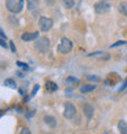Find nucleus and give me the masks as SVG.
<instances>
[{
  "label": "nucleus",
  "mask_w": 127,
  "mask_h": 134,
  "mask_svg": "<svg viewBox=\"0 0 127 134\" xmlns=\"http://www.w3.org/2000/svg\"><path fill=\"white\" fill-rule=\"evenodd\" d=\"M49 46H50V42H49V39L46 38V37H42V38H39L38 40L34 43L35 50H37L38 53H40V54L46 53L48 49H49Z\"/></svg>",
  "instance_id": "1"
},
{
  "label": "nucleus",
  "mask_w": 127,
  "mask_h": 134,
  "mask_svg": "<svg viewBox=\"0 0 127 134\" xmlns=\"http://www.w3.org/2000/svg\"><path fill=\"white\" fill-rule=\"evenodd\" d=\"M6 7L12 14H18L23 9V1L22 0H7Z\"/></svg>",
  "instance_id": "2"
},
{
  "label": "nucleus",
  "mask_w": 127,
  "mask_h": 134,
  "mask_svg": "<svg viewBox=\"0 0 127 134\" xmlns=\"http://www.w3.org/2000/svg\"><path fill=\"white\" fill-rule=\"evenodd\" d=\"M72 50V42L67 38H62L57 45V51L60 54H68Z\"/></svg>",
  "instance_id": "3"
},
{
  "label": "nucleus",
  "mask_w": 127,
  "mask_h": 134,
  "mask_svg": "<svg viewBox=\"0 0 127 134\" xmlns=\"http://www.w3.org/2000/svg\"><path fill=\"white\" fill-rule=\"evenodd\" d=\"M39 28H40V31H43V32H48L50 28H51V26H53V20L49 17H45V16H42V17L39 18Z\"/></svg>",
  "instance_id": "4"
},
{
  "label": "nucleus",
  "mask_w": 127,
  "mask_h": 134,
  "mask_svg": "<svg viewBox=\"0 0 127 134\" xmlns=\"http://www.w3.org/2000/svg\"><path fill=\"white\" fill-rule=\"evenodd\" d=\"M76 116V107H75L72 104L67 102L65 104V110H64V117L67 118V120H71Z\"/></svg>",
  "instance_id": "5"
},
{
  "label": "nucleus",
  "mask_w": 127,
  "mask_h": 134,
  "mask_svg": "<svg viewBox=\"0 0 127 134\" xmlns=\"http://www.w3.org/2000/svg\"><path fill=\"white\" fill-rule=\"evenodd\" d=\"M109 7H110V5L108 3H104V1L98 3L95 5V12L98 15H103V14H105V12L109 11Z\"/></svg>",
  "instance_id": "6"
},
{
  "label": "nucleus",
  "mask_w": 127,
  "mask_h": 134,
  "mask_svg": "<svg viewBox=\"0 0 127 134\" xmlns=\"http://www.w3.org/2000/svg\"><path fill=\"white\" fill-rule=\"evenodd\" d=\"M83 113H84V116L88 118V120H91L93 117V115H94V107H93L92 104H84L83 105Z\"/></svg>",
  "instance_id": "7"
},
{
  "label": "nucleus",
  "mask_w": 127,
  "mask_h": 134,
  "mask_svg": "<svg viewBox=\"0 0 127 134\" xmlns=\"http://www.w3.org/2000/svg\"><path fill=\"white\" fill-rule=\"evenodd\" d=\"M38 32H34V33H29V32H26L21 35V39L22 40H25V42H32V40H34V39L38 38Z\"/></svg>",
  "instance_id": "8"
},
{
  "label": "nucleus",
  "mask_w": 127,
  "mask_h": 134,
  "mask_svg": "<svg viewBox=\"0 0 127 134\" xmlns=\"http://www.w3.org/2000/svg\"><path fill=\"white\" fill-rule=\"evenodd\" d=\"M44 122L51 128L56 127V120H55V117H53V116H45L44 117Z\"/></svg>",
  "instance_id": "9"
},
{
  "label": "nucleus",
  "mask_w": 127,
  "mask_h": 134,
  "mask_svg": "<svg viewBox=\"0 0 127 134\" xmlns=\"http://www.w3.org/2000/svg\"><path fill=\"white\" fill-rule=\"evenodd\" d=\"M45 89H46V92H49V93H54L55 90L57 89V85L54 83V82L51 81H48L45 83Z\"/></svg>",
  "instance_id": "10"
},
{
  "label": "nucleus",
  "mask_w": 127,
  "mask_h": 134,
  "mask_svg": "<svg viewBox=\"0 0 127 134\" xmlns=\"http://www.w3.org/2000/svg\"><path fill=\"white\" fill-rule=\"evenodd\" d=\"M117 127H119V132H120V134H127V122H125V121H120Z\"/></svg>",
  "instance_id": "11"
},
{
  "label": "nucleus",
  "mask_w": 127,
  "mask_h": 134,
  "mask_svg": "<svg viewBox=\"0 0 127 134\" xmlns=\"http://www.w3.org/2000/svg\"><path fill=\"white\" fill-rule=\"evenodd\" d=\"M78 83V79L76 77H67L66 78V85L67 87H75V85H77Z\"/></svg>",
  "instance_id": "12"
},
{
  "label": "nucleus",
  "mask_w": 127,
  "mask_h": 134,
  "mask_svg": "<svg viewBox=\"0 0 127 134\" xmlns=\"http://www.w3.org/2000/svg\"><path fill=\"white\" fill-rule=\"evenodd\" d=\"M95 89V85H92V84H86L83 85L81 88V93H89V92H93Z\"/></svg>",
  "instance_id": "13"
},
{
  "label": "nucleus",
  "mask_w": 127,
  "mask_h": 134,
  "mask_svg": "<svg viewBox=\"0 0 127 134\" xmlns=\"http://www.w3.org/2000/svg\"><path fill=\"white\" fill-rule=\"evenodd\" d=\"M119 10H120V12L122 15H125L127 17V3H120L119 4Z\"/></svg>",
  "instance_id": "14"
},
{
  "label": "nucleus",
  "mask_w": 127,
  "mask_h": 134,
  "mask_svg": "<svg viewBox=\"0 0 127 134\" xmlns=\"http://www.w3.org/2000/svg\"><path fill=\"white\" fill-rule=\"evenodd\" d=\"M4 84L6 85V87H9V88H11V89H15L17 85H16V82L14 81V79H5V82H4Z\"/></svg>",
  "instance_id": "15"
},
{
  "label": "nucleus",
  "mask_w": 127,
  "mask_h": 134,
  "mask_svg": "<svg viewBox=\"0 0 127 134\" xmlns=\"http://www.w3.org/2000/svg\"><path fill=\"white\" fill-rule=\"evenodd\" d=\"M64 5H65L66 7H68V9H70V7H72V6L75 5V1H70V0H65V1H64Z\"/></svg>",
  "instance_id": "16"
},
{
  "label": "nucleus",
  "mask_w": 127,
  "mask_h": 134,
  "mask_svg": "<svg viewBox=\"0 0 127 134\" xmlns=\"http://www.w3.org/2000/svg\"><path fill=\"white\" fill-rule=\"evenodd\" d=\"M16 64H17V66L22 67L23 70H28V66H27V65H26V64H23V62H21V61H17Z\"/></svg>",
  "instance_id": "17"
},
{
  "label": "nucleus",
  "mask_w": 127,
  "mask_h": 134,
  "mask_svg": "<svg viewBox=\"0 0 127 134\" xmlns=\"http://www.w3.org/2000/svg\"><path fill=\"white\" fill-rule=\"evenodd\" d=\"M38 89H39V85H38V84L34 85V88H33V90H32V94H31V96H29V98H32V96H34L35 94H37V92H38Z\"/></svg>",
  "instance_id": "18"
},
{
  "label": "nucleus",
  "mask_w": 127,
  "mask_h": 134,
  "mask_svg": "<svg viewBox=\"0 0 127 134\" xmlns=\"http://www.w3.org/2000/svg\"><path fill=\"white\" fill-rule=\"evenodd\" d=\"M124 44H126V42H117V43H115V44H113V45L110 46V48H116V46H120V45H124Z\"/></svg>",
  "instance_id": "19"
},
{
  "label": "nucleus",
  "mask_w": 127,
  "mask_h": 134,
  "mask_svg": "<svg viewBox=\"0 0 127 134\" xmlns=\"http://www.w3.org/2000/svg\"><path fill=\"white\" fill-rule=\"evenodd\" d=\"M126 87H127V78H126V79H125L124 84L121 85V88L119 89V92H122V90H125V89H126Z\"/></svg>",
  "instance_id": "20"
},
{
  "label": "nucleus",
  "mask_w": 127,
  "mask_h": 134,
  "mask_svg": "<svg viewBox=\"0 0 127 134\" xmlns=\"http://www.w3.org/2000/svg\"><path fill=\"white\" fill-rule=\"evenodd\" d=\"M20 134H32V133H31V131H29L28 128H23V129L21 131V133H20Z\"/></svg>",
  "instance_id": "21"
},
{
  "label": "nucleus",
  "mask_w": 127,
  "mask_h": 134,
  "mask_svg": "<svg viewBox=\"0 0 127 134\" xmlns=\"http://www.w3.org/2000/svg\"><path fill=\"white\" fill-rule=\"evenodd\" d=\"M0 46H3V48H7L6 42H5L4 39H1V38H0Z\"/></svg>",
  "instance_id": "22"
},
{
  "label": "nucleus",
  "mask_w": 127,
  "mask_h": 134,
  "mask_svg": "<svg viewBox=\"0 0 127 134\" xmlns=\"http://www.w3.org/2000/svg\"><path fill=\"white\" fill-rule=\"evenodd\" d=\"M0 38L3 39V38H6V35H5V33L3 32V29L0 28Z\"/></svg>",
  "instance_id": "23"
},
{
  "label": "nucleus",
  "mask_w": 127,
  "mask_h": 134,
  "mask_svg": "<svg viewBox=\"0 0 127 134\" xmlns=\"http://www.w3.org/2000/svg\"><path fill=\"white\" fill-rule=\"evenodd\" d=\"M10 45H11V50H12V51H16V48H15V44H14V42H10Z\"/></svg>",
  "instance_id": "24"
},
{
  "label": "nucleus",
  "mask_w": 127,
  "mask_h": 134,
  "mask_svg": "<svg viewBox=\"0 0 127 134\" xmlns=\"http://www.w3.org/2000/svg\"><path fill=\"white\" fill-rule=\"evenodd\" d=\"M88 79H93V81H98V77H92V76H88Z\"/></svg>",
  "instance_id": "25"
},
{
  "label": "nucleus",
  "mask_w": 127,
  "mask_h": 134,
  "mask_svg": "<svg viewBox=\"0 0 127 134\" xmlns=\"http://www.w3.org/2000/svg\"><path fill=\"white\" fill-rule=\"evenodd\" d=\"M104 134H108V133H104Z\"/></svg>",
  "instance_id": "26"
}]
</instances>
